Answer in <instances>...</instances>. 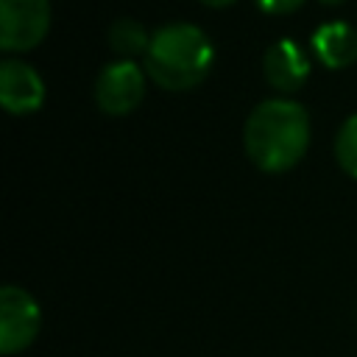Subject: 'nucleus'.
I'll list each match as a JSON object with an SVG mask.
<instances>
[{
  "label": "nucleus",
  "mask_w": 357,
  "mask_h": 357,
  "mask_svg": "<svg viewBox=\"0 0 357 357\" xmlns=\"http://www.w3.org/2000/svg\"><path fill=\"white\" fill-rule=\"evenodd\" d=\"M310 112L290 95L259 100L243 126V148L248 162L262 173L293 170L310 148Z\"/></svg>",
  "instance_id": "obj_1"
},
{
  "label": "nucleus",
  "mask_w": 357,
  "mask_h": 357,
  "mask_svg": "<svg viewBox=\"0 0 357 357\" xmlns=\"http://www.w3.org/2000/svg\"><path fill=\"white\" fill-rule=\"evenodd\" d=\"M215 64V45L204 28L192 22H167L151 33L142 56L148 78L165 92H187L198 86Z\"/></svg>",
  "instance_id": "obj_2"
},
{
  "label": "nucleus",
  "mask_w": 357,
  "mask_h": 357,
  "mask_svg": "<svg viewBox=\"0 0 357 357\" xmlns=\"http://www.w3.org/2000/svg\"><path fill=\"white\" fill-rule=\"evenodd\" d=\"M145 86L148 73L142 64L134 59H114L95 78V103L109 117H126L142 103Z\"/></svg>",
  "instance_id": "obj_3"
},
{
  "label": "nucleus",
  "mask_w": 357,
  "mask_h": 357,
  "mask_svg": "<svg viewBox=\"0 0 357 357\" xmlns=\"http://www.w3.org/2000/svg\"><path fill=\"white\" fill-rule=\"evenodd\" d=\"M42 329L39 301L20 284H3L0 290V351L6 357L25 351Z\"/></svg>",
  "instance_id": "obj_4"
},
{
  "label": "nucleus",
  "mask_w": 357,
  "mask_h": 357,
  "mask_svg": "<svg viewBox=\"0 0 357 357\" xmlns=\"http://www.w3.org/2000/svg\"><path fill=\"white\" fill-rule=\"evenodd\" d=\"M50 31V0H0V47L28 53Z\"/></svg>",
  "instance_id": "obj_5"
},
{
  "label": "nucleus",
  "mask_w": 357,
  "mask_h": 357,
  "mask_svg": "<svg viewBox=\"0 0 357 357\" xmlns=\"http://www.w3.org/2000/svg\"><path fill=\"white\" fill-rule=\"evenodd\" d=\"M0 103L8 114H33L45 103V78L22 59L0 61Z\"/></svg>",
  "instance_id": "obj_6"
},
{
  "label": "nucleus",
  "mask_w": 357,
  "mask_h": 357,
  "mask_svg": "<svg viewBox=\"0 0 357 357\" xmlns=\"http://www.w3.org/2000/svg\"><path fill=\"white\" fill-rule=\"evenodd\" d=\"M262 75L279 95H293L310 78V56L293 39H276L262 56Z\"/></svg>",
  "instance_id": "obj_7"
},
{
  "label": "nucleus",
  "mask_w": 357,
  "mask_h": 357,
  "mask_svg": "<svg viewBox=\"0 0 357 357\" xmlns=\"http://www.w3.org/2000/svg\"><path fill=\"white\" fill-rule=\"evenodd\" d=\"M310 50L326 70H346L357 61V28L346 20L321 22L310 36Z\"/></svg>",
  "instance_id": "obj_8"
},
{
  "label": "nucleus",
  "mask_w": 357,
  "mask_h": 357,
  "mask_svg": "<svg viewBox=\"0 0 357 357\" xmlns=\"http://www.w3.org/2000/svg\"><path fill=\"white\" fill-rule=\"evenodd\" d=\"M151 33L139 20H131V17H120L109 25L106 31V42L109 47L120 56V59H137V56H145L148 45H151Z\"/></svg>",
  "instance_id": "obj_9"
},
{
  "label": "nucleus",
  "mask_w": 357,
  "mask_h": 357,
  "mask_svg": "<svg viewBox=\"0 0 357 357\" xmlns=\"http://www.w3.org/2000/svg\"><path fill=\"white\" fill-rule=\"evenodd\" d=\"M335 159L340 170L357 181V112L349 114L335 134Z\"/></svg>",
  "instance_id": "obj_10"
},
{
  "label": "nucleus",
  "mask_w": 357,
  "mask_h": 357,
  "mask_svg": "<svg viewBox=\"0 0 357 357\" xmlns=\"http://www.w3.org/2000/svg\"><path fill=\"white\" fill-rule=\"evenodd\" d=\"M265 14H293L298 11L307 0H254Z\"/></svg>",
  "instance_id": "obj_11"
},
{
  "label": "nucleus",
  "mask_w": 357,
  "mask_h": 357,
  "mask_svg": "<svg viewBox=\"0 0 357 357\" xmlns=\"http://www.w3.org/2000/svg\"><path fill=\"white\" fill-rule=\"evenodd\" d=\"M198 3H204V6H209V8H226V6H231L234 0H198Z\"/></svg>",
  "instance_id": "obj_12"
},
{
  "label": "nucleus",
  "mask_w": 357,
  "mask_h": 357,
  "mask_svg": "<svg viewBox=\"0 0 357 357\" xmlns=\"http://www.w3.org/2000/svg\"><path fill=\"white\" fill-rule=\"evenodd\" d=\"M318 3H324V6H340V3H346V0H318Z\"/></svg>",
  "instance_id": "obj_13"
}]
</instances>
